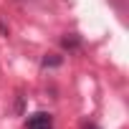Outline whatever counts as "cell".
I'll use <instances>...</instances> for the list:
<instances>
[{"label":"cell","instance_id":"obj_2","mask_svg":"<svg viewBox=\"0 0 129 129\" xmlns=\"http://www.w3.org/2000/svg\"><path fill=\"white\" fill-rule=\"evenodd\" d=\"M61 46H63V51L74 53V51H79L84 43H81V36H79V33H66V36L61 38Z\"/></svg>","mask_w":129,"mask_h":129},{"label":"cell","instance_id":"obj_1","mask_svg":"<svg viewBox=\"0 0 129 129\" xmlns=\"http://www.w3.org/2000/svg\"><path fill=\"white\" fill-rule=\"evenodd\" d=\"M25 129H56L53 114H48V111H33L25 119Z\"/></svg>","mask_w":129,"mask_h":129},{"label":"cell","instance_id":"obj_4","mask_svg":"<svg viewBox=\"0 0 129 129\" xmlns=\"http://www.w3.org/2000/svg\"><path fill=\"white\" fill-rule=\"evenodd\" d=\"M81 129H99V126H96L94 121H86V119H84V121H81Z\"/></svg>","mask_w":129,"mask_h":129},{"label":"cell","instance_id":"obj_3","mask_svg":"<svg viewBox=\"0 0 129 129\" xmlns=\"http://www.w3.org/2000/svg\"><path fill=\"white\" fill-rule=\"evenodd\" d=\"M63 63V56L61 53H46L43 58H41V69L46 71V69H58Z\"/></svg>","mask_w":129,"mask_h":129},{"label":"cell","instance_id":"obj_5","mask_svg":"<svg viewBox=\"0 0 129 129\" xmlns=\"http://www.w3.org/2000/svg\"><path fill=\"white\" fill-rule=\"evenodd\" d=\"M8 30H10V28H8L3 20H0V36H8Z\"/></svg>","mask_w":129,"mask_h":129}]
</instances>
